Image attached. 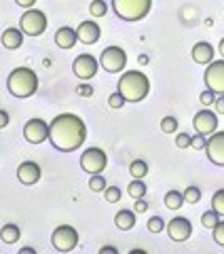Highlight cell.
<instances>
[{"label":"cell","mask_w":224,"mask_h":254,"mask_svg":"<svg viewBox=\"0 0 224 254\" xmlns=\"http://www.w3.org/2000/svg\"><path fill=\"white\" fill-rule=\"evenodd\" d=\"M118 91L123 93V98L131 104H138L150 91V81L148 76L140 72V70H127L123 76L118 78Z\"/></svg>","instance_id":"7a4b0ae2"},{"label":"cell","mask_w":224,"mask_h":254,"mask_svg":"<svg viewBox=\"0 0 224 254\" xmlns=\"http://www.w3.org/2000/svg\"><path fill=\"white\" fill-rule=\"evenodd\" d=\"M76 34H78V41L83 45H95L102 36V30L95 21H83L81 26L76 28Z\"/></svg>","instance_id":"2e32d148"},{"label":"cell","mask_w":224,"mask_h":254,"mask_svg":"<svg viewBox=\"0 0 224 254\" xmlns=\"http://www.w3.org/2000/svg\"><path fill=\"white\" fill-rule=\"evenodd\" d=\"M218 51H220V55L224 58V38H222V41H220V45H218Z\"/></svg>","instance_id":"f6af8a7d"},{"label":"cell","mask_w":224,"mask_h":254,"mask_svg":"<svg viewBox=\"0 0 224 254\" xmlns=\"http://www.w3.org/2000/svg\"><path fill=\"white\" fill-rule=\"evenodd\" d=\"M19 235H21L19 233V227L17 225H11V222L0 229V240H2L4 244H15V242L19 240Z\"/></svg>","instance_id":"44dd1931"},{"label":"cell","mask_w":224,"mask_h":254,"mask_svg":"<svg viewBox=\"0 0 224 254\" xmlns=\"http://www.w3.org/2000/svg\"><path fill=\"white\" fill-rule=\"evenodd\" d=\"M207 159L218 165V168H224V131H214L210 138H207V146H205Z\"/></svg>","instance_id":"4fadbf2b"},{"label":"cell","mask_w":224,"mask_h":254,"mask_svg":"<svg viewBox=\"0 0 224 254\" xmlns=\"http://www.w3.org/2000/svg\"><path fill=\"white\" fill-rule=\"evenodd\" d=\"M23 138H26L30 144H43L45 140H49V125H47L43 119H30V121L23 125Z\"/></svg>","instance_id":"8fae6325"},{"label":"cell","mask_w":224,"mask_h":254,"mask_svg":"<svg viewBox=\"0 0 224 254\" xmlns=\"http://www.w3.org/2000/svg\"><path fill=\"white\" fill-rule=\"evenodd\" d=\"M203 81L207 85V89H212L216 93H224V58L222 60H214L207 64Z\"/></svg>","instance_id":"9c48e42d"},{"label":"cell","mask_w":224,"mask_h":254,"mask_svg":"<svg viewBox=\"0 0 224 254\" xmlns=\"http://www.w3.org/2000/svg\"><path fill=\"white\" fill-rule=\"evenodd\" d=\"M106 165H108V157L98 146H89L81 155V168L87 174H102L104 170H106Z\"/></svg>","instance_id":"ba28073f"},{"label":"cell","mask_w":224,"mask_h":254,"mask_svg":"<svg viewBox=\"0 0 224 254\" xmlns=\"http://www.w3.org/2000/svg\"><path fill=\"white\" fill-rule=\"evenodd\" d=\"M106 178L102 176V174H91V180H89V189L93 193H104L106 190Z\"/></svg>","instance_id":"d4e9b609"},{"label":"cell","mask_w":224,"mask_h":254,"mask_svg":"<svg viewBox=\"0 0 224 254\" xmlns=\"http://www.w3.org/2000/svg\"><path fill=\"white\" fill-rule=\"evenodd\" d=\"M127 193H129V197H133V199H142V197L146 195V185L142 182V178H133L129 182V187H127Z\"/></svg>","instance_id":"603a6c76"},{"label":"cell","mask_w":224,"mask_h":254,"mask_svg":"<svg viewBox=\"0 0 224 254\" xmlns=\"http://www.w3.org/2000/svg\"><path fill=\"white\" fill-rule=\"evenodd\" d=\"M51 242L55 246V250L70 252V250H74L76 246H78V231H76L74 227H70V225H59L53 231Z\"/></svg>","instance_id":"52a82bcc"},{"label":"cell","mask_w":224,"mask_h":254,"mask_svg":"<svg viewBox=\"0 0 224 254\" xmlns=\"http://www.w3.org/2000/svg\"><path fill=\"white\" fill-rule=\"evenodd\" d=\"M49 140L53 148L61 153H74L87 140V125L81 117L63 113L57 115L49 125Z\"/></svg>","instance_id":"6da1fadb"},{"label":"cell","mask_w":224,"mask_h":254,"mask_svg":"<svg viewBox=\"0 0 224 254\" xmlns=\"http://www.w3.org/2000/svg\"><path fill=\"white\" fill-rule=\"evenodd\" d=\"M214 108H216V113H218V115H224V93H220L218 98H216Z\"/></svg>","instance_id":"74e56055"},{"label":"cell","mask_w":224,"mask_h":254,"mask_svg":"<svg viewBox=\"0 0 224 254\" xmlns=\"http://www.w3.org/2000/svg\"><path fill=\"white\" fill-rule=\"evenodd\" d=\"M76 41H78L76 30H72L68 26H63L55 32V45H57L59 49H72V47L76 45Z\"/></svg>","instance_id":"e0dca14e"},{"label":"cell","mask_w":224,"mask_h":254,"mask_svg":"<svg viewBox=\"0 0 224 254\" xmlns=\"http://www.w3.org/2000/svg\"><path fill=\"white\" fill-rule=\"evenodd\" d=\"M212 231H214V242L218 246H224V220H220L218 225L212 229Z\"/></svg>","instance_id":"836d02e7"},{"label":"cell","mask_w":224,"mask_h":254,"mask_svg":"<svg viewBox=\"0 0 224 254\" xmlns=\"http://www.w3.org/2000/svg\"><path fill=\"white\" fill-rule=\"evenodd\" d=\"M19 6H23V9H32V6L36 4V0H15Z\"/></svg>","instance_id":"b9f144b4"},{"label":"cell","mask_w":224,"mask_h":254,"mask_svg":"<svg viewBox=\"0 0 224 254\" xmlns=\"http://www.w3.org/2000/svg\"><path fill=\"white\" fill-rule=\"evenodd\" d=\"M199 102H201L203 106H212L214 102H216V91H212V89H205L201 95H199Z\"/></svg>","instance_id":"d590c367"},{"label":"cell","mask_w":224,"mask_h":254,"mask_svg":"<svg viewBox=\"0 0 224 254\" xmlns=\"http://www.w3.org/2000/svg\"><path fill=\"white\" fill-rule=\"evenodd\" d=\"M167 235H169V240H173V242H186L188 237L193 235V225H190L188 218L175 216L169 220V225H167Z\"/></svg>","instance_id":"5bb4252c"},{"label":"cell","mask_w":224,"mask_h":254,"mask_svg":"<svg viewBox=\"0 0 224 254\" xmlns=\"http://www.w3.org/2000/svg\"><path fill=\"white\" fill-rule=\"evenodd\" d=\"M114 225H116V229H121V231H131V229L135 227V212H131V210L116 212Z\"/></svg>","instance_id":"ffe728a7"},{"label":"cell","mask_w":224,"mask_h":254,"mask_svg":"<svg viewBox=\"0 0 224 254\" xmlns=\"http://www.w3.org/2000/svg\"><path fill=\"white\" fill-rule=\"evenodd\" d=\"M190 146L197 148V150H203L207 146V136H203V133H197V136L190 138Z\"/></svg>","instance_id":"e575fe53"},{"label":"cell","mask_w":224,"mask_h":254,"mask_svg":"<svg viewBox=\"0 0 224 254\" xmlns=\"http://www.w3.org/2000/svg\"><path fill=\"white\" fill-rule=\"evenodd\" d=\"M6 89L15 98H32L38 91V76L32 68H15L6 78Z\"/></svg>","instance_id":"3957f363"},{"label":"cell","mask_w":224,"mask_h":254,"mask_svg":"<svg viewBox=\"0 0 224 254\" xmlns=\"http://www.w3.org/2000/svg\"><path fill=\"white\" fill-rule=\"evenodd\" d=\"M190 138L193 136H188V133H180V136H175V146L178 148H188L190 146Z\"/></svg>","instance_id":"8d00e7d4"},{"label":"cell","mask_w":224,"mask_h":254,"mask_svg":"<svg viewBox=\"0 0 224 254\" xmlns=\"http://www.w3.org/2000/svg\"><path fill=\"white\" fill-rule=\"evenodd\" d=\"M89 13L93 15V17H104V15L108 13L106 0H93V2L89 4Z\"/></svg>","instance_id":"4316f807"},{"label":"cell","mask_w":224,"mask_h":254,"mask_svg":"<svg viewBox=\"0 0 224 254\" xmlns=\"http://www.w3.org/2000/svg\"><path fill=\"white\" fill-rule=\"evenodd\" d=\"M212 210H216L224 218V189L216 190L214 197H212Z\"/></svg>","instance_id":"83f0119b"},{"label":"cell","mask_w":224,"mask_h":254,"mask_svg":"<svg viewBox=\"0 0 224 254\" xmlns=\"http://www.w3.org/2000/svg\"><path fill=\"white\" fill-rule=\"evenodd\" d=\"M125 102H127V100L123 98V93L116 91V93H112L110 98H108V106H110V108H123Z\"/></svg>","instance_id":"d6a6232c"},{"label":"cell","mask_w":224,"mask_h":254,"mask_svg":"<svg viewBox=\"0 0 224 254\" xmlns=\"http://www.w3.org/2000/svg\"><path fill=\"white\" fill-rule=\"evenodd\" d=\"M129 172L133 178H144L148 174V163L142 161V159H135V161L129 165Z\"/></svg>","instance_id":"cb8c5ba5"},{"label":"cell","mask_w":224,"mask_h":254,"mask_svg":"<svg viewBox=\"0 0 224 254\" xmlns=\"http://www.w3.org/2000/svg\"><path fill=\"white\" fill-rule=\"evenodd\" d=\"M9 121H11L9 113H6V110H0V129H4V127L9 125Z\"/></svg>","instance_id":"f35d334b"},{"label":"cell","mask_w":224,"mask_h":254,"mask_svg":"<svg viewBox=\"0 0 224 254\" xmlns=\"http://www.w3.org/2000/svg\"><path fill=\"white\" fill-rule=\"evenodd\" d=\"M100 254H116V248L114 246H104V248L100 250Z\"/></svg>","instance_id":"7bdbcfd3"},{"label":"cell","mask_w":224,"mask_h":254,"mask_svg":"<svg viewBox=\"0 0 224 254\" xmlns=\"http://www.w3.org/2000/svg\"><path fill=\"white\" fill-rule=\"evenodd\" d=\"M220 218H222V216H220L218 212H216V210H210V212H205L203 216H201V225H203L205 229H214V227L220 222Z\"/></svg>","instance_id":"484cf974"},{"label":"cell","mask_w":224,"mask_h":254,"mask_svg":"<svg viewBox=\"0 0 224 254\" xmlns=\"http://www.w3.org/2000/svg\"><path fill=\"white\" fill-rule=\"evenodd\" d=\"M19 26L23 30V34L28 36H41L47 30V15L38 9H26V13L21 15Z\"/></svg>","instance_id":"5b68a950"},{"label":"cell","mask_w":224,"mask_h":254,"mask_svg":"<svg viewBox=\"0 0 224 254\" xmlns=\"http://www.w3.org/2000/svg\"><path fill=\"white\" fill-rule=\"evenodd\" d=\"M104 197H106L108 203H116L118 199H121V189H118V187H106V190H104Z\"/></svg>","instance_id":"4dcf8cb0"},{"label":"cell","mask_w":224,"mask_h":254,"mask_svg":"<svg viewBox=\"0 0 224 254\" xmlns=\"http://www.w3.org/2000/svg\"><path fill=\"white\" fill-rule=\"evenodd\" d=\"M161 129H163V133H173L175 129H178V119L175 117H165L161 121Z\"/></svg>","instance_id":"f546056e"},{"label":"cell","mask_w":224,"mask_h":254,"mask_svg":"<svg viewBox=\"0 0 224 254\" xmlns=\"http://www.w3.org/2000/svg\"><path fill=\"white\" fill-rule=\"evenodd\" d=\"M153 9V0H112V11L123 21H140Z\"/></svg>","instance_id":"277c9868"},{"label":"cell","mask_w":224,"mask_h":254,"mask_svg":"<svg viewBox=\"0 0 224 254\" xmlns=\"http://www.w3.org/2000/svg\"><path fill=\"white\" fill-rule=\"evenodd\" d=\"M100 66L104 70H108L110 74L121 72V70L127 66V53L116 45L106 47V49L102 51V55H100Z\"/></svg>","instance_id":"8992f818"},{"label":"cell","mask_w":224,"mask_h":254,"mask_svg":"<svg viewBox=\"0 0 224 254\" xmlns=\"http://www.w3.org/2000/svg\"><path fill=\"white\" fill-rule=\"evenodd\" d=\"M214 47L210 45V43H197L195 47H193V60L197 62V64H210V62H214Z\"/></svg>","instance_id":"d6986e66"},{"label":"cell","mask_w":224,"mask_h":254,"mask_svg":"<svg viewBox=\"0 0 224 254\" xmlns=\"http://www.w3.org/2000/svg\"><path fill=\"white\" fill-rule=\"evenodd\" d=\"M199 199H201V189L199 187H188L184 190V201L186 203H199Z\"/></svg>","instance_id":"f1b7e54d"},{"label":"cell","mask_w":224,"mask_h":254,"mask_svg":"<svg viewBox=\"0 0 224 254\" xmlns=\"http://www.w3.org/2000/svg\"><path fill=\"white\" fill-rule=\"evenodd\" d=\"M72 70H74V74L81 78V81H89V78H93L95 74H98L100 62L95 60L93 55L83 53V55H78V58L72 62Z\"/></svg>","instance_id":"30bf717a"},{"label":"cell","mask_w":224,"mask_h":254,"mask_svg":"<svg viewBox=\"0 0 224 254\" xmlns=\"http://www.w3.org/2000/svg\"><path fill=\"white\" fill-rule=\"evenodd\" d=\"M184 203H186L184 201V193H180V190H169V193L165 195V205L169 210H180Z\"/></svg>","instance_id":"7402d4cb"},{"label":"cell","mask_w":224,"mask_h":254,"mask_svg":"<svg viewBox=\"0 0 224 254\" xmlns=\"http://www.w3.org/2000/svg\"><path fill=\"white\" fill-rule=\"evenodd\" d=\"M2 45L6 49H19L23 45V30H17V28H6L2 32Z\"/></svg>","instance_id":"ac0fdd59"},{"label":"cell","mask_w":224,"mask_h":254,"mask_svg":"<svg viewBox=\"0 0 224 254\" xmlns=\"http://www.w3.org/2000/svg\"><path fill=\"white\" fill-rule=\"evenodd\" d=\"M163 229H165V220L161 216H153L148 220V231L150 233H161Z\"/></svg>","instance_id":"1f68e13d"},{"label":"cell","mask_w":224,"mask_h":254,"mask_svg":"<svg viewBox=\"0 0 224 254\" xmlns=\"http://www.w3.org/2000/svg\"><path fill=\"white\" fill-rule=\"evenodd\" d=\"M19 254H34V248H21Z\"/></svg>","instance_id":"ee69618b"},{"label":"cell","mask_w":224,"mask_h":254,"mask_svg":"<svg viewBox=\"0 0 224 254\" xmlns=\"http://www.w3.org/2000/svg\"><path fill=\"white\" fill-rule=\"evenodd\" d=\"M41 176H43V170L36 161H23L17 168V180L26 187L36 185V182L41 180Z\"/></svg>","instance_id":"9a60e30c"},{"label":"cell","mask_w":224,"mask_h":254,"mask_svg":"<svg viewBox=\"0 0 224 254\" xmlns=\"http://www.w3.org/2000/svg\"><path fill=\"white\" fill-rule=\"evenodd\" d=\"M193 127L197 133H203V136H212V133L218 129V113H212V110H199L193 119Z\"/></svg>","instance_id":"7c38bea8"},{"label":"cell","mask_w":224,"mask_h":254,"mask_svg":"<svg viewBox=\"0 0 224 254\" xmlns=\"http://www.w3.org/2000/svg\"><path fill=\"white\" fill-rule=\"evenodd\" d=\"M76 91H78V95H91L93 93V87L91 85H81Z\"/></svg>","instance_id":"60d3db41"},{"label":"cell","mask_w":224,"mask_h":254,"mask_svg":"<svg viewBox=\"0 0 224 254\" xmlns=\"http://www.w3.org/2000/svg\"><path fill=\"white\" fill-rule=\"evenodd\" d=\"M133 210H135V212H146V210H148V203L144 201V197H142V199H135Z\"/></svg>","instance_id":"ab89813d"}]
</instances>
